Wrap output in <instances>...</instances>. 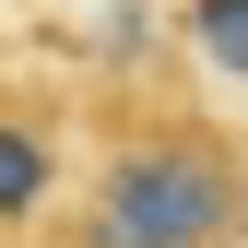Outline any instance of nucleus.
<instances>
[{"label":"nucleus","instance_id":"nucleus-1","mask_svg":"<svg viewBox=\"0 0 248 248\" xmlns=\"http://www.w3.org/2000/svg\"><path fill=\"white\" fill-rule=\"evenodd\" d=\"M236 225H248L236 154L189 118H154L95 166V189L71 213V248H236Z\"/></svg>","mask_w":248,"mask_h":248},{"label":"nucleus","instance_id":"nucleus-2","mask_svg":"<svg viewBox=\"0 0 248 248\" xmlns=\"http://www.w3.org/2000/svg\"><path fill=\"white\" fill-rule=\"evenodd\" d=\"M47 189H59V142L36 130V118H0V236H12V225H36Z\"/></svg>","mask_w":248,"mask_h":248},{"label":"nucleus","instance_id":"nucleus-3","mask_svg":"<svg viewBox=\"0 0 248 248\" xmlns=\"http://www.w3.org/2000/svg\"><path fill=\"white\" fill-rule=\"evenodd\" d=\"M189 36H201L213 71H236V83H248V0H189Z\"/></svg>","mask_w":248,"mask_h":248}]
</instances>
